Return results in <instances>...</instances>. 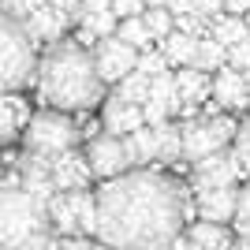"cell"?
I'll return each instance as SVG.
<instances>
[{
    "label": "cell",
    "mask_w": 250,
    "mask_h": 250,
    "mask_svg": "<svg viewBox=\"0 0 250 250\" xmlns=\"http://www.w3.org/2000/svg\"><path fill=\"white\" fill-rule=\"evenodd\" d=\"M142 19H146V26L153 30V38H157V42H161L165 34H172V30H176V15H172V11H168L165 4H161V8H146V11H142Z\"/></svg>",
    "instance_id": "obj_28"
},
{
    "label": "cell",
    "mask_w": 250,
    "mask_h": 250,
    "mask_svg": "<svg viewBox=\"0 0 250 250\" xmlns=\"http://www.w3.org/2000/svg\"><path fill=\"white\" fill-rule=\"evenodd\" d=\"M250 0H224V11H231V15H247Z\"/></svg>",
    "instance_id": "obj_38"
},
{
    "label": "cell",
    "mask_w": 250,
    "mask_h": 250,
    "mask_svg": "<svg viewBox=\"0 0 250 250\" xmlns=\"http://www.w3.org/2000/svg\"><path fill=\"white\" fill-rule=\"evenodd\" d=\"M235 228L250 235V183L239 190V206H235Z\"/></svg>",
    "instance_id": "obj_31"
},
{
    "label": "cell",
    "mask_w": 250,
    "mask_h": 250,
    "mask_svg": "<svg viewBox=\"0 0 250 250\" xmlns=\"http://www.w3.org/2000/svg\"><path fill=\"white\" fill-rule=\"evenodd\" d=\"M38 83V52L22 19L0 11V90H22Z\"/></svg>",
    "instance_id": "obj_4"
},
{
    "label": "cell",
    "mask_w": 250,
    "mask_h": 250,
    "mask_svg": "<svg viewBox=\"0 0 250 250\" xmlns=\"http://www.w3.org/2000/svg\"><path fill=\"white\" fill-rule=\"evenodd\" d=\"M49 243H56L49 202L34 198L22 183L0 187V247L26 250V247H49Z\"/></svg>",
    "instance_id": "obj_3"
},
{
    "label": "cell",
    "mask_w": 250,
    "mask_h": 250,
    "mask_svg": "<svg viewBox=\"0 0 250 250\" xmlns=\"http://www.w3.org/2000/svg\"><path fill=\"white\" fill-rule=\"evenodd\" d=\"M243 161L235 149H217V153L202 157V161H194V176H190V183H194V190L198 187H228V183H239L243 179Z\"/></svg>",
    "instance_id": "obj_8"
},
{
    "label": "cell",
    "mask_w": 250,
    "mask_h": 250,
    "mask_svg": "<svg viewBox=\"0 0 250 250\" xmlns=\"http://www.w3.org/2000/svg\"><path fill=\"white\" fill-rule=\"evenodd\" d=\"M239 124L224 112H198L183 120V161H202V157L224 149L235 142Z\"/></svg>",
    "instance_id": "obj_5"
},
{
    "label": "cell",
    "mask_w": 250,
    "mask_h": 250,
    "mask_svg": "<svg viewBox=\"0 0 250 250\" xmlns=\"http://www.w3.org/2000/svg\"><path fill=\"white\" fill-rule=\"evenodd\" d=\"M149 83H153V79H149V75H142V71L135 67V71H127L124 79L116 83V94L127 97V101H135V104H146V101H149Z\"/></svg>",
    "instance_id": "obj_27"
},
{
    "label": "cell",
    "mask_w": 250,
    "mask_h": 250,
    "mask_svg": "<svg viewBox=\"0 0 250 250\" xmlns=\"http://www.w3.org/2000/svg\"><path fill=\"white\" fill-rule=\"evenodd\" d=\"M49 4H56V8H60V11H67L71 19H75V15H79V8H83V0H49Z\"/></svg>",
    "instance_id": "obj_37"
},
{
    "label": "cell",
    "mask_w": 250,
    "mask_h": 250,
    "mask_svg": "<svg viewBox=\"0 0 250 250\" xmlns=\"http://www.w3.org/2000/svg\"><path fill=\"white\" fill-rule=\"evenodd\" d=\"M49 220H52V228L60 231V235H83L79 217H75V206H71V194H67V190H56V194L49 198Z\"/></svg>",
    "instance_id": "obj_21"
},
{
    "label": "cell",
    "mask_w": 250,
    "mask_h": 250,
    "mask_svg": "<svg viewBox=\"0 0 250 250\" xmlns=\"http://www.w3.org/2000/svg\"><path fill=\"white\" fill-rule=\"evenodd\" d=\"M194 11L206 15V19H217L220 11H224V0H194Z\"/></svg>",
    "instance_id": "obj_35"
},
{
    "label": "cell",
    "mask_w": 250,
    "mask_h": 250,
    "mask_svg": "<svg viewBox=\"0 0 250 250\" xmlns=\"http://www.w3.org/2000/svg\"><path fill=\"white\" fill-rule=\"evenodd\" d=\"M86 157H90L94 176H101V179H112V176H120V172H127V168H135L131 165V153H127L124 135H108V131L97 135V138H90Z\"/></svg>",
    "instance_id": "obj_9"
},
{
    "label": "cell",
    "mask_w": 250,
    "mask_h": 250,
    "mask_svg": "<svg viewBox=\"0 0 250 250\" xmlns=\"http://www.w3.org/2000/svg\"><path fill=\"white\" fill-rule=\"evenodd\" d=\"M187 243L202 250H217V247H231V231L220 220H198L187 228Z\"/></svg>",
    "instance_id": "obj_19"
},
{
    "label": "cell",
    "mask_w": 250,
    "mask_h": 250,
    "mask_svg": "<svg viewBox=\"0 0 250 250\" xmlns=\"http://www.w3.org/2000/svg\"><path fill=\"white\" fill-rule=\"evenodd\" d=\"M235 153H239L243 168L250 176V116H247V124H239V131H235Z\"/></svg>",
    "instance_id": "obj_32"
},
{
    "label": "cell",
    "mask_w": 250,
    "mask_h": 250,
    "mask_svg": "<svg viewBox=\"0 0 250 250\" xmlns=\"http://www.w3.org/2000/svg\"><path fill=\"white\" fill-rule=\"evenodd\" d=\"M142 124H146L142 104L127 101V97H120V94L104 97V108H101V131H108V135H131V131H138Z\"/></svg>",
    "instance_id": "obj_12"
},
{
    "label": "cell",
    "mask_w": 250,
    "mask_h": 250,
    "mask_svg": "<svg viewBox=\"0 0 250 250\" xmlns=\"http://www.w3.org/2000/svg\"><path fill=\"white\" fill-rule=\"evenodd\" d=\"M67 194H71V206H75V217H79L83 235H94L97 239V194H90L86 187L67 190Z\"/></svg>",
    "instance_id": "obj_25"
},
{
    "label": "cell",
    "mask_w": 250,
    "mask_h": 250,
    "mask_svg": "<svg viewBox=\"0 0 250 250\" xmlns=\"http://www.w3.org/2000/svg\"><path fill=\"white\" fill-rule=\"evenodd\" d=\"M243 75H247V104H250V67H247Z\"/></svg>",
    "instance_id": "obj_40"
},
{
    "label": "cell",
    "mask_w": 250,
    "mask_h": 250,
    "mask_svg": "<svg viewBox=\"0 0 250 250\" xmlns=\"http://www.w3.org/2000/svg\"><path fill=\"white\" fill-rule=\"evenodd\" d=\"M104 79L97 71L94 52L83 42H49L45 56L38 60V94L49 108L86 112L104 101Z\"/></svg>",
    "instance_id": "obj_2"
},
{
    "label": "cell",
    "mask_w": 250,
    "mask_h": 250,
    "mask_svg": "<svg viewBox=\"0 0 250 250\" xmlns=\"http://www.w3.org/2000/svg\"><path fill=\"white\" fill-rule=\"evenodd\" d=\"M243 19H247V26H250V8H247V15H243Z\"/></svg>",
    "instance_id": "obj_41"
},
{
    "label": "cell",
    "mask_w": 250,
    "mask_h": 250,
    "mask_svg": "<svg viewBox=\"0 0 250 250\" xmlns=\"http://www.w3.org/2000/svg\"><path fill=\"white\" fill-rule=\"evenodd\" d=\"M94 60H97V71H101L104 83H120L127 71H135L138 49L131 42H124L120 34H104L94 45Z\"/></svg>",
    "instance_id": "obj_7"
},
{
    "label": "cell",
    "mask_w": 250,
    "mask_h": 250,
    "mask_svg": "<svg viewBox=\"0 0 250 250\" xmlns=\"http://www.w3.org/2000/svg\"><path fill=\"white\" fill-rule=\"evenodd\" d=\"M142 112H146V124H161V120H168L172 112H179V86H176V75L172 71L153 75L149 101L142 104Z\"/></svg>",
    "instance_id": "obj_13"
},
{
    "label": "cell",
    "mask_w": 250,
    "mask_h": 250,
    "mask_svg": "<svg viewBox=\"0 0 250 250\" xmlns=\"http://www.w3.org/2000/svg\"><path fill=\"white\" fill-rule=\"evenodd\" d=\"M228 63H231V67H239V71H247V67H250V34L228 49Z\"/></svg>",
    "instance_id": "obj_33"
},
{
    "label": "cell",
    "mask_w": 250,
    "mask_h": 250,
    "mask_svg": "<svg viewBox=\"0 0 250 250\" xmlns=\"http://www.w3.org/2000/svg\"><path fill=\"white\" fill-rule=\"evenodd\" d=\"M165 8L172 11L176 19H183V15H198V11H194V0H168Z\"/></svg>",
    "instance_id": "obj_36"
},
{
    "label": "cell",
    "mask_w": 250,
    "mask_h": 250,
    "mask_svg": "<svg viewBox=\"0 0 250 250\" xmlns=\"http://www.w3.org/2000/svg\"><path fill=\"white\" fill-rule=\"evenodd\" d=\"M176 86H179V112L183 116H198V108L213 97V79L209 71L183 63V71H176Z\"/></svg>",
    "instance_id": "obj_11"
},
{
    "label": "cell",
    "mask_w": 250,
    "mask_h": 250,
    "mask_svg": "<svg viewBox=\"0 0 250 250\" xmlns=\"http://www.w3.org/2000/svg\"><path fill=\"white\" fill-rule=\"evenodd\" d=\"M30 124V104L15 97V90H0V146H8L26 131Z\"/></svg>",
    "instance_id": "obj_17"
},
{
    "label": "cell",
    "mask_w": 250,
    "mask_h": 250,
    "mask_svg": "<svg viewBox=\"0 0 250 250\" xmlns=\"http://www.w3.org/2000/svg\"><path fill=\"white\" fill-rule=\"evenodd\" d=\"M157 127V157L165 165H176L183 161V124H172V120H161Z\"/></svg>",
    "instance_id": "obj_20"
},
{
    "label": "cell",
    "mask_w": 250,
    "mask_h": 250,
    "mask_svg": "<svg viewBox=\"0 0 250 250\" xmlns=\"http://www.w3.org/2000/svg\"><path fill=\"white\" fill-rule=\"evenodd\" d=\"M116 34H120L124 42H131V45H135L138 52H142V49H149V45L157 42V38H153V30L146 26V19H142V15H131V19H120Z\"/></svg>",
    "instance_id": "obj_26"
},
{
    "label": "cell",
    "mask_w": 250,
    "mask_h": 250,
    "mask_svg": "<svg viewBox=\"0 0 250 250\" xmlns=\"http://www.w3.org/2000/svg\"><path fill=\"white\" fill-rule=\"evenodd\" d=\"M187 217V190L146 165L104 179L97 190V239L108 247H176Z\"/></svg>",
    "instance_id": "obj_1"
},
{
    "label": "cell",
    "mask_w": 250,
    "mask_h": 250,
    "mask_svg": "<svg viewBox=\"0 0 250 250\" xmlns=\"http://www.w3.org/2000/svg\"><path fill=\"white\" fill-rule=\"evenodd\" d=\"M67 19H71L67 11H60L56 4H49V0H45L42 8H34L30 15L22 19V26L30 30L34 42H60L63 30H67Z\"/></svg>",
    "instance_id": "obj_16"
},
{
    "label": "cell",
    "mask_w": 250,
    "mask_h": 250,
    "mask_svg": "<svg viewBox=\"0 0 250 250\" xmlns=\"http://www.w3.org/2000/svg\"><path fill=\"white\" fill-rule=\"evenodd\" d=\"M161 49H165V56H168V63H172V67H183V63H190V60H194L198 38L176 26L172 34H165V38H161Z\"/></svg>",
    "instance_id": "obj_22"
},
{
    "label": "cell",
    "mask_w": 250,
    "mask_h": 250,
    "mask_svg": "<svg viewBox=\"0 0 250 250\" xmlns=\"http://www.w3.org/2000/svg\"><path fill=\"white\" fill-rule=\"evenodd\" d=\"M190 63L213 75L217 67H224V63H228V49H224L213 34H202V38H198V49H194V60H190Z\"/></svg>",
    "instance_id": "obj_24"
},
{
    "label": "cell",
    "mask_w": 250,
    "mask_h": 250,
    "mask_svg": "<svg viewBox=\"0 0 250 250\" xmlns=\"http://www.w3.org/2000/svg\"><path fill=\"white\" fill-rule=\"evenodd\" d=\"M235 206H239L235 183H228V187H198L194 209H198L202 220H220V224H228V220H235Z\"/></svg>",
    "instance_id": "obj_14"
},
{
    "label": "cell",
    "mask_w": 250,
    "mask_h": 250,
    "mask_svg": "<svg viewBox=\"0 0 250 250\" xmlns=\"http://www.w3.org/2000/svg\"><path fill=\"white\" fill-rule=\"evenodd\" d=\"M213 38H217L220 45H224V49H231V45L235 42H243V38H247L250 34V26H247V19H243V15H231V11H220L217 19H213Z\"/></svg>",
    "instance_id": "obj_23"
},
{
    "label": "cell",
    "mask_w": 250,
    "mask_h": 250,
    "mask_svg": "<svg viewBox=\"0 0 250 250\" xmlns=\"http://www.w3.org/2000/svg\"><path fill=\"white\" fill-rule=\"evenodd\" d=\"M127 142V153H131V165H153V161H161L157 157V127L153 124H142L138 131H131V135H124Z\"/></svg>",
    "instance_id": "obj_18"
},
{
    "label": "cell",
    "mask_w": 250,
    "mask_h": 250,
    "mask_svg": "<svg viewBox=\"0 0 250 250\" xmlns=\"http://www.w3.org/2000/svg\"><path fill=\"white\" fill-rule=\"evenodd\" d=\"M112 11L120 19H131V15H142V11H146V0H112Z\"/></svg>",
    "instance_id": "obj_34"
},
{
    "label": "cell",
    "mask_w": 250,
    "mask_h": 250,
    "mask_svg": "<svg viewBox=\"0 0 250 250\" xmlns=\"http://www.w3.org/2000/svg\"><path fill=\"white\" fill-rule=\"evenodd\" d=\"M217 108H250L247 104V75L239 67H217L213 75V97H209V108L206 112H217Z\"/></svg>",
    "instance_id": "obj_10"
},
{
    "label": "cell",
    "mask_w": 250,
    "mask_h": 250,
    "mask_svg": "<svg viewBox=\"0 0 250 250\" xmlns=\"http://www.w3.org/2000/svg\"><path fill=\"white\" fill-rule=\"evenodd\" d=\"M22 138H26V149L56 157V153H63V149H71L79 142V127H75V120L63 108H49V112L30 116Z\"/></svg>",
    "instance_id": "obj_6"
},
{
    "label": "cell",
    "mask_w": 250,
    "mask_h": 250,
    "mask_svg": "<svg viewBox=\"0 0 250 250\" xmlns=\"http://www.w3.org/2000/svg\"><path fill=\"white\" fill-rule=\"evenodd\" d=\"M45 0H0V11L11 15V19H26L34 8H42Z\"/></svg>",
    "instance_id": "obj_30"
},
{
    "label": "cell",
    "mask_w": 250,
    "mask_h": 250,
    "mask_svg": "<svg viewBox=\"0 0 250 250\" xmlns=\"http://www.w3.org/2000/svg\"><path fill=\"white\" fill-rule=\"evenodd\" d=\"M90 176H94L90 157L75 153V146L52 157V179H56V190H79V187L90 183Z\"/></svg>",
    "instance_id": "obj_15"
},
{
    "label": "cell",
    "mask_w": 250,
    "mask_h": 250,
    "mask_svg": "<svg viewBox=\"0 0 250 250\" xmlns=\"http://www.w3.org/2000/svg\"><path fill=\"white\" fill-rule=\"evenodd\" d=\"M161 4H168V0H146V8H161Z\"/></svg>",
    "instance_id": "obj_39"
},
{
    "label": "cell",
    "mask_w": 250,
    "mask_h": 250,
    "mask_svg": "<svg viewBox=\"0 0 250 250\" xmlns=\"http://www.w3.org/2000/svg\"><path fill=\"white\" fill-rule=\"evenodd\" d=\"M135 67H138V71H142V75H149V79H153V75L168 71V67H172V63H168L165 49L157 52L153 45H149V49H142V52H138V63H135Z\"/></svg>",
    "instance_id": "obj_29"
}]
</instances>
